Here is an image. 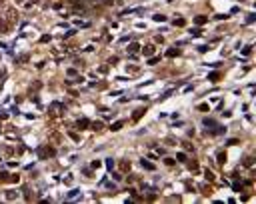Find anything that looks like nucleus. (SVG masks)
Segmentation results:
<instances>
[{
	"label": "nucleus",
	"instance_id": "17",
	"mask_svg": "<svg viewBox=\"0 0 256 204\" xmlns=\"http://www.w3.org/2000/svg\"><path fill=\"white\" fill-rule=\"evenodd\" d=\"M178 160L184 162V160H186V154H184V152H178Z\"/></svg>",
	"mask_w": 256,
	"mask_h": 204
},
{
	"label": "nucleus",
	"instance_id": "7",
	"mask_svg": "<svg viewBox=\"0 0 256 204\" xmlns=\"http://www.w3.org/2000/svg\"><path fill=\"white\" fill-rule=\"evenodd\" d=\"M218 78H220V72H212V74H208V80H210V82H218Z\"/></svg>",
	"mask_w": 256,
	"mask_h": 204
},
{
	"label": "nucleus",
	"instance_id": "11",
	"mask_svg": "<svg viewBox=\"0 0 256 204\" xmlns=\"http://www.w3.org/2000/svg\"><path fill=\"white\" fill-rule=\"evenodd\" d=\"M204 126H216V120H212V118H204Z\"/></svg>",
	"mask_w": 256,
	"mask_h": 204
},
{
	"label": "nucleus",
	"instance_id": "9",
	"mask_svg": "<svg viewBox=\"0 0 256 204\" xmlns=\"http://www.w3.org/2000/svg\"><path fill=\"white\" fill-rule=\"evenodd\" d=\"M142 168H146V170H154V164H150V162H146V160H142Z\"/></svg>",
	"mask_w": 256,
	"mask_h": 204
},
{
	"label": "nucleus",
	"instance_id": "6",
	"mask_svg": "<svg viewBox=\"0 0 256 204\" xmlns=\"http://www.w3.org/2000/svg\"><path fill=\"white\" fill-rule=\"evenodd\" d=\"M144 112H146V108H138V110L134 112V116H132V118H134V120H138V118H140V116H142Z\"/></svg>",
	"mask_w": 256,
	"mask_h": 204
},
{
	"label": "nucleus",
	"instance_id": "1",
	"mask_svg": "<svg viewBox=\"0 0 256 204\" xmlns=\"http://www.w3.org/2000/svg\"><path fill=\"white\" fill-rule=\"evenodd\" d=\"M56 154V150L52 148V146H42V148H38V156L40 158H52Z\"/></svg>",
	"mask_w": 256,
	"mask_h": 204
},
{
	"label": "nucleus",
	"instance_id": "4",
	"mask_svg": "<svg viewBox=\"0 0 256 204\" xmlns=\"http://www.w3.org/2000/svg\"><path fill=\"white\" fill-rule=\"evenodd\" d=\"M76 126H78V130H84V128H88V126H90V120L82 118V120H78V122H76Z\"/></svg>",
	"mask_w": 256,
	"mask_h": 204
},
{
	"label": "nucleus",
	"instance_id": "3",
	"mask_svg": "<svg viewBox=\"0 0 256 204\" xmlns=\"http://www.w3.org/2000/svg\"><path fill=\"white\" fill-rule=\"evenodd\" d=\"M142 54H144V56H152V54H154V46H152V44L144 46V48H142Z\"/></svg>",
	"mask_w": 256,
	"mask_h": 204
},
{
	"label": "nucleus",
	"instance_id": "12",
	"mask_svg": "<svg viewBox=\"0 0 256 204\" xmlns=\"http://www.w3.org/2000/svg\"><path fill=\"white\" fill-rule=\"evenodd\" d=\"M186 24V20L184 18H178V20H174V26H184Z\"/></svg>",
	"mask_w": 256,
	"mask_h": 204
},
{
	"label": "nucleus",
	"instance_id": "2",
	"mask_svg": "<svg viewBox=\"0 0 256 204\" xmlns=\"http://www.w3.org/2000/svg\"><path fill=\"white\" fill-rule=\"evenodd\" d=\"M206 22H208V16H202V14H200V16L194 18V24H198V26H202V24H206Z\"/></svg>",
	"mask_w": 256,
	"mask_h": 204
},
{
	"label": "nucleus",
	"instance_id": "14",
	"mask_svg": "<svg viewBox=\"0 0 256 204\" xmlns=\"http://www.w3.org/2000/svg\"><path fill=\"white\" fill-rule=\"evenodd\" d=\"M154 20H156V22H164V20H166V16H162V14H156V16H154Z\"/></svg>",
	"mask_w": 256,
	"mask_h": 204
},
{
	"label": "nucleus",
	"instance_id": "15",
	"mask_svg": "<svg viewBox=\"0 0 256 204\" xmlns=\"http://www.w3.org/2000/svg\"><path fill=\"white\" fill-rule=\"evenodd\" d=\"M138 48H140V46H138V44H130V46H128V50H130V52H136V50H138Z\"/></svg>",
	"mask_w": 256,
	"mask_h": 204
},
{
	"label": "nucleus",
	"instance_id": "16",
	"mask_svg": "<svg viewBox=\"0 0 256 204\" xmlns=\"http://www.w3.org/2000/svg\"><path fill=\"white\" fill-rule=\"evenodd\" d=\"M16 196H18V194H16V192H8V194H6V198H8V200H14V198H16Z\"/></svg>",
	"mask_w": 256,
	"mask_h": 204
},
{
	"label": "nucleus",
	"instance_id": "5",
	"mask_svg": "<svg viewBox=\"0 0 256 204\" xmlns=\"http://www.w3.org/2000/svg\"><path fill=\"white\" fill-rule=\"evenodd\" d=\"M178 54H180V50H178V48H170V50L166 52V56H168V58H172V56H178Z\"/></svg>",
	"mask_w": 256,
	"mask_h": 204
},
{
	"label": "nucleus",
	"instance_id": "13",
	"mask_svg": "<svg viewBox=\"0 0 256 204\" xmlns=\"http://www.w3.org/2000/svg\"><path fill=\"white\" fill-rule=\"evenodd\" d=\"M218 162H220V164L226 162V154H224V152H220V154H218Z\"/></svg>",
	"mask_w": 256,
	"mask_h": 204
},
{
	"label": "nucleus",
	"instance_id": "18",
	"mask_svg": "<svg viewBox=\"0 0 256 204\" xmlns=\"http://www.w3.org/2000/svg\"><path fill=\"white\" fill-rule=\"evenodd\" d=\"M158 60H160V58H158V56H154V58H150V60H148V64H156Z\"/></svg>",
	"mask_w": 256,
	"mask_h": 204
},
{
	"label": "nucleus",
	"instance_id": "10",
	"mask_svg": "<svg viewBox=\"0 0 256 204\" xmlns=\"http://www.w3.org/2000/svg\"><path fill=\"white\" fill-rule=\"evenodd\" d=\"M92 130H102V122H90Z\"/></svg>",
	"mask_w": 256,
	"mask_h": 204
},
{
	"label": "nucleus",
	"instance_id": "8",
	"mask_svg": "<svg viewBox=\"0 0 256 204\" xmlns=\"http://www.w3.org/2000/svg\"><path fill=\"white\" fill-rule=\"evenodd\" d=\"M122 124H124L122 120H118V122H114L112 126H110V130H114V132H116V130H120V128H122Z\"/></svg>",
	"mask_w": 256,
	"mask_h": 204
}]
</instances>
